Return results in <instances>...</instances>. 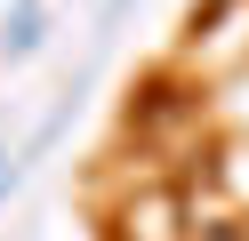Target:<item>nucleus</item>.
Wrapping results in <instances>:
<instances>
[{"label": "nucleus", "instance_id": "obj_1", "mask_svg": "<svg viewBox=\"0 0 249 241\" xmlns=\"http://www.w3.org/2000/svg\"><path fill=\"white\" fill-rule=\"evenodd\" d=\"M40 48V0H17V16H8V56H33Z\"/></svg>", "mask_w": 249, "mask_h": 241}]
</instances>
